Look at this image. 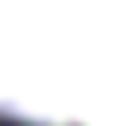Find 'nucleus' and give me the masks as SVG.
<instances>
[{
    "mask_svg": "<svg viewBox=\"0 0 130 126\" xmlns=\"http://www.w3.org/2000/svg\"><path fill=\"white\" fill-rule=\"evenodd\" d=\"M0 118L130 122V0H0Z\"/></svg>",
    "mask_w": 130,
    "mask_h": 126,
    "instance_id": "obj_1",
    "label": "nucleus"
},
{
    "mask_svg": "<svg viewBox=\"0 0 130 126\" xmlns=\"http://www.w3.org/2000/svg\"><path fill=\"white\" fill-rule=\"evenodd\" d=\"M122 126H130V122H122Z\"/></svg>",
    "mask_w": 130,
    "mask_h": 126,
    "instance_id": "obj_2",
    "label": "nucleus"
}]
</instances>
